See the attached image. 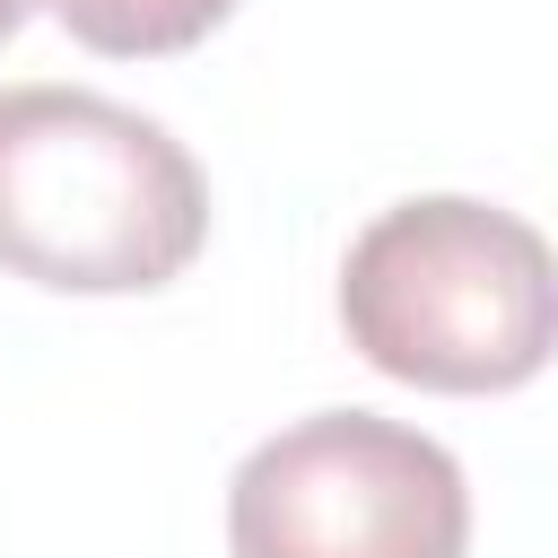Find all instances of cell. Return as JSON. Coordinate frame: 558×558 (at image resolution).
Listing matches in <instances>:
<instances>
[{"instance_id": "1", "label": "cell", "mask_w": 558, "mask_h": 558, "mask_svg": "<svg viewBox=\"0 0 558 558\" xmlns=\"http://www.w3.org/2000/svg\"><path fill=\"white\" fill-rule=\"evenodd\" d=\"M209 244L192 148L96 87H0V270L61 296H140Z\"/></svg>"}, {"instance_id": "2", "label": "cell", "mask_w": 558, "mask_h": 558, "mask_svg": "<svg viewBox=\"0 0 558 558\" xmlns=\"http://www.w3.org/2000/svg\"><path fill=\"white\" fill-rule=\"evenodd\" d=\"M349 349L418 392H514L549 366L558 270L514 209L427 192L384 209L340 262Z\"/></svg>"}, {"instance_id": "3", "label": "cell", "mask_w": 558, "mask_h": 558, "mask_svg": "<svg viewBox=\"0 0 558 558\" xmlns=\"http://www.w3.org/2000/svg\"><path fill=\"white\" fill-rule=\"evenodd\" d=\"M235 558H462V462L375 410H314L262 436L227 488Z\"/></svg>"}, {"instance_id": "4", "label": "cell", "mask_w": 558, "mask_h": 558, "mask_svg": "<svg viewBox=\"0 0 558 558\" xmlns=\"http://www.w3.org/2000/svg\"><path fill=\"white\" fill-rule=\"evenodd\" d=\"M235 0H52V17L105 52V61H157V52H192Z\"/></svg>"}, {"instance_id": "5", "label": "cell", "mask_w": 558, "mask_h": 558, "mask_svg": "<svg viewBox=\"0 0 558 558\" xmlns=\"http://www.w3.org/2000/svg\"><path fill=\"white\" fill-rule=\"evenodd\" d=\"M26 9H35V0H0V35H17V26H26Z\"/></svg>"}]
</instances>
